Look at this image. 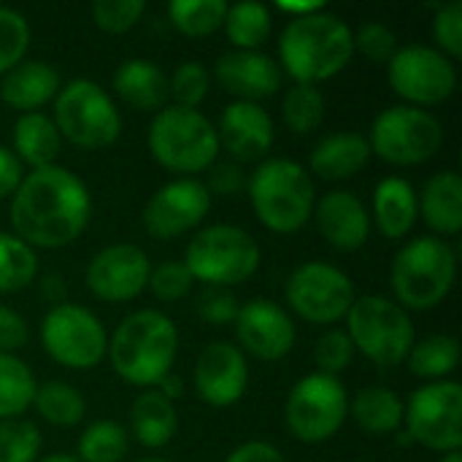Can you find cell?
<instances>
[{
  "label": "cell",
  "instance_id": "6da1fadb",
  "mask_svg": "<svg viewBox=\"0 0 462 462\" xmlns=\"http://www.w3.org/2000/svg\"><path fill=\"white\" fill-rule=\"evenodd\" d=\"M92 198L87 184L62 165L30 171L11 198L14 236L30 249L70 246L89 225Z\"/></svg>",
  "mask_w": 462,
  "mask_h": 462
},
{
  "label": "cell",
  "instance_id": "7a4b0ae2",
  "mask_svg": "<svg viewBox=\"0 0 462 462\" xmlns=\"http://www.w3.org/2000/svg\"><path fill=\"white\" fill-rule=\"evenodd\" d=\"M355 57L352 27L328 11H314L287 22L279 38V68L295 84H319L338 76Z\"/></svg>",
  "mask_w": 462,
  "mask_h": 462
},
{
  "label": "cell",
  "instance_id": "3957f363",
  "mask_svg": "<svg viewBox=\"0 0 462 462\" xmlns=\"http://www.w3.org/2000/svg\"><path fill=\"white\" fill-rule=\"evenodd\" d=\"M106 355L127 384L154 390L176 363L179 330L162 311L138 309L119 322Z\"/></svg>",
  "mask_w": 462,
  "mask_h": 462
},
{
  "label": "cell",
  "instance_id": "277c9868",
  "mask_svg": "<svg viewBox=\"0 0 462 462\" xmlns=\"http://www.w3.org/2000/svg\"><path fill=\"white\" fill-rule=\"evenodd\" d=\"M246 189L257 219L273 233H298L309 225L317 206L311 173L300 162L284 157L260 162L249 176Z\"/></svg>",
  "mask_w": 462,
  "mask_h": 462
},
{
  "label": "cell",
  "instance_id": "5b68a950",
  "mask_svg": "<svg viewBox=\"0 0 462 462\" xmlns=\"http://www.w3.org/2000/svg\"><path fill=\"white\" fill-rule=\"evenodd\" d=\"M457 254L449 241L439 236H420L409 241L393 260L390 284L395 303L406 311L436 309L455 287Z\"/></svg>",
  "mask_w": 462,
  "mask_h": 462
},
{
  "label": "cell",
  "instance_id": "8992f818",
  "mask_svg": "<svg viewBox=\"0 0 462 462\" xmlns=\"http://www.w3.org/2000/svg\"><path fill=\"white\" fill-rule=\"evenodd\" d=\"M149 154L165 171L200 173L219 157L217 127L198 108L165 106L149 125Z\"/></svg>",
  "mask_w": 462,
  "mask_h": 462
},
{
  "label": "cell",
  "instance_id": "52a82bcc",
  "mask_svg": "<svg viewBox=\"0 0 462 462\" xmlns=\"http://www.w3.org/2000/svg\"><path fill=\"white\" fill-rule=\"evenodd\" d=\"M344 319L355 352H360L379 368H393L403 363L417 341L409 311L384 295L355 298Z\"/></svg>",
  "mask_w": 462,
  "mask_h": 462
},
{
  "label": "cell",
  "instance_id": "ba28073f",
  "mask_svg": "<svg viewBox=\"0 0 462 462\" xmlns=\"http://www.w3.org/2000/svg\"><path fill=\"white\" fill-rule=\"evenodd\" d=\"M51 122L60 138L79 149H106L122 133V116L114 97L89 79H73L60 87Z\"/></svg>",
  "mask_w": 462,
  "mask_h": 462
},
{
  "label": "cell",
  "instance_id": "9c48e42d",
  "mask_svg": "<svg viewBox=\"0 0 462 462\" xmlns=\"http://www.w3.org/2000/svg\"><path fill=\"white\" fill-rule=\"evenodd\" d=\"M184 265L195 282L206 287H236L260 268V246L252 233L238 225H211L195 233L187 246Z\"/></svg>",
  "mask_w": 462,
  "mask_h": 462
},
{
  "label": "cell",
  "instance_id": "30bf717a",
  "mask_svg": "<svg viewBox=\"0 0 462 462\" xmlns=\"http://www.w3.org/2000/svg\"><path fill=\"white\" fill-rule=\"evenodd\" d=\"M444 143V127L428 108L390 106L384 108L368 133L371 154L390 165H422L439 154Z\"/></svg>",
  "mask_w": 462,
  "mask_h": 462
},
{
  "label": "cell",
  "instance_id": "8fae6325",
  "mask_svg": "<svg viewBox=\"0 0 462 462\" xmlns=\"http://www.w3.org/2000/svg\"><path fill=\"white\" fill-rule=\"evenodd\" d=\"M349 414L346 387L336 376L309 374L287 395L284 422L303 444H322L333 439Z\"/></svg>",
  "mask_w": 462,
  "mask_h": 462
},
{
  "label": "cell",
  "instance_id": "7c38bea8",
  "mask_svg": "<svg viewBox=\"0 0 462 462\" xmlns=\"http://www.w3.org/2000/svg\"><path fill=\"white\" fill-rule=\"evenodd\" d=\"M41 344L54 363L76 371H89L106 357L108 333L89 309L65 300L60 306H51L43 317Z\"/></svg>",
  "mask_w": 462,
  "mask_h": 462
},
{
  "label": "cell",
  "instance_id": "4fadbf2b",
  "mask_svg": "<svg viewBox=\"0 0 462 462\" xmlns=\"http://www.w3.org/2000/svg\"><path fill=\"white\" fill-rule=\"evenodd\" d=\"M387 81L406 106H439L457 89V68L436 46H401L387 62Z\"/></svg>",
  "mask_w": 462,
  "mask_h": 462
},
{
  "label": "cell",
  "instance_id": "5bb4252c",
  "mask_svg": "<svg viewBox=\"0 0 462 462\" xmlns=\"http://www.w3.org/2000/svg\"><path fill=\"white\" fill-rule=\"evenodd\" d=\"M411 441L433 452H460L462 447V387L457 382H430L420 387L403 411Z\"/></svg>",
  "mask_w": 462,
  "mask_h": 462
},
{
  "label": "cell",
  "instance_id": "9a60e30c",
  "mask_svg": "<svg viewBox=\"0 0 462 462\" xmlns=\"http://www.w3.org/2000/svg\"><path fill=\"white\" fill-rule=\"evenodd\" d=\"M290 309L314 325H333L346 317L355 303V284L352 279L322 260H311L298 265L284 287Z\"/></svg>",
  "mask_w": 462,
  "mask_h": 462
},
{
  "label": "cell",
  "instance_id": "2e32d148",
  "mask_svg": "<svg viewBox=\"0 0 462 462\" xmlns=\"http://www.w3.org/2000/svg\"><path fill=\"white\" fill-rule=\"evenodd\" d=\"M211 208V192L203 181L181 176L160 187L143 206V227L152 238L171 241L203 225Z\"/></svg>",
  "mask_w": 462,
  "mask_h": 462
},
{
  "label": "cell",
  "instance_id": "e0dca14e",
  "mask_svg": "<svg viewBox=\"0 0 462 462\" xmlns=\"http://www.w3.org/2000/svg\"><path fill=\"white\" fill-rule=\"evenodd\" d=\"M152 263L135 244H111L100 249L84 273L87 290L106 303L135 300L149 284Z\"/></svg>",
  "mask_w": 462,
  "mask_h": 462
},
{
  "label": "cell",
  "instance_id": "ac0fdd59",
  "mask_svg": "<svg viewBox=\"0 0 462 462\" xmlns=\"http://www.w3.org/2000/svg\"><path fill=\"white\" fill-rule=\"evenodd\" d=\"M238 349L265 363H276L287 357L295 346V322L290 311L273 300L254 298L238 309L233 322Z\"/></svg>",
  "mask_w": 462,
  "mask_h": 462
},
{
  "label": "cell",
  "instance_id": "d6986e66",
  "mask_svg": "<svg viewBox=\"0 0 462 462\" xmlns=\"http://www.w3.org/2000/svg\"><path fill=\"white\" fill-rule=\"evenodd\" d=\"M192 382H195L198 398L206 406L211 409L236 406L244 398L246 384H249L246 355L227 341H214L203 346V352L198 355Z\"/></svg>",
  "mask_w": 462,
  "mask_h": 462
},
{
  "label": "cell",
  "instance_id": "ffe728a7",
  "mask_svg": "<svg viewBox=\"0 0 462 462\" xmlns=\"http://www.w3.org/2000/svg\"><path fill=\"white\" fill-rule=\"evenodd\" d=\"M217 138H219V149L225 146L236 162H252V160H263L271 152L276 130L271 114L260 103L236 100L222 111L217 125Z\"/></svg>",
  "mask_w": 462,
  "mask_h": 462
},
{
  "label": "cell",
  "instance_id": "44dd1931",
  "mask_svg": "<svg viewBox=\"0 0 462 462\" xmlns=\"http://www.w3.org/2000/svg\"><path fill=\"white\" fill-rule=\"evenodd\" d=\"M214 76L225 92L246 103H260L279 92L284 73L279 62L263 51H227L217 60Z\"/></svg>",
  "mask_w": 462,
  "mask_h": 462
},
{
  "label": "cell",
  "instance_id": "7402d4cb",
  "mask_svg": "<svg viewBox=\"0 0 462 462\" xmlns=\"http://www.w3.org/2000/svg\"><path fill=\"white\" fill-rule=\"evenodd\" d=\"M319 236L338 252H357L371 236V217L355 192L333 189L317 206L314 214Z\"/></svg>",
  "mask_w": 462,
  "mask_h": 462
},
{
  "label": "cell",
  "instance_id": "603a6c76",
  "mask_svg": "<svg viewBox=\"0 0 462 462\" xmlns=\"http://www.w3.org/2000/svg\"><path fill=\"white\" fill-rule=\"evenodd\" d=\"M62 81L60 73L41 60H22L16 68H11L3 76L0 84V100L19 114H32L51 103L60 92Z\"/></svg>",
  "mask_w": 462,
  "mask_h": 462
},
{
  "label": "cell",
  "instance_id": "cb8c5ba5",
  "mask_svg": "<svg viewBox=\"0 0 462 462\" xmlns=\"http://www.w3.org/2000/svg\"><path fill=\"white\" fill-rule=\"evenodd\" d=\"M116 97L135 111H162L168 103V76L152 60L133 57L114 70Z\"/></svg>",
  "mask_w": 462,
  "mask_h": 462
},
{
  "label": "cell",
  "instance_id": "d4e9b609",
  "mask_svg": "<svg viewBox=\"0 0 462 462\" xmlns=\"http://www.w3.org/2000/svg\"><path fill=\"white\" fill-rule=\"evenodd\" d=\"M374 217H376V227L384 238L398 241V238L409 236L420 217L417 189L411 187V181H406L401 176L382 179L374 189Z\"/></svg>",
  "mask_w": 462,
  "mask_h": 462
},
{
  "label": "cell",
  "instance_id": "484cf974",
  "mask_svg": "<svg viewBox=\"0 0 462 462\" xmlns=\"http://www.w3.org/2000/svg\"><path fill=\"white\" fill-rule=\"evenodd\" d=\"M371 160V146L365 135L333 133L322 138L311 152V171L325 181H346L357 176Z\"/></svg>",
  "mask_w": 462,
  "mask_h": 462
},
{
  "label": "cell",
  "instance_id": "4316f807",
  "mask_svg": "<svg viewBox=\"0 0 462 462\" xmlns=\"http://www.w3.org/2000/svg\"><path fill=\"white\" fill-rule=\"evenodd\" d=\"M420 214L439 236H457L462 230V179L455 171H441L422 187L417 198Z\"/></svg>",
  "mask_w": 462,
  "mask_h": 462
},
{
  "label": "cell",
  "instance_id": "83f0119b",
  "mask_svg": "<svg viewBox=\"0 0 462 462\" xmlns=\"http://www.w3.org/2000/svg\"><path fill=\"white\" fill-rule=\"evenodd\" d=\"M179 430V411L157 390H143L130 406V433L146 449H160L173 441Z\"/></svg>",
  "mask_w": 462,
  "mask_h": 462
},
{
  "label": "cell",
  "instance_id": "f1b7e54d",
  "mask_svg": "<svg viewBox=\"0 0 462 462\" xmlns=\"http://www.w3.org/2000/svg\"><path fill=\"white\" fill-rule=\"evenodd\" d=\"M62 138L51 122V116L32 111V114H19L14 125V154L22 165H30V171L54 165L60 154Z\"/></svg>",
  "mask_w": 462,
  "mask_h": 462
},
{
  "label": "cell",
  "instance_id": "f546056e",
  "mask_svg": "<svg viewBox=\"0 0 462 462\" xmlns=\"http://www.w3.org/2000/svg\"><path fill=\"white\" fill-rule=\"evenodd\" d=\"M406 403L390 387H363L355 401H349V414L368 436H390L403 425Z\"/></svg>",
  "mask_w": 462,
  "mask_h": 462
},
{
  "label": "cell",
  "instance_id": "4dcf8cb0",
  "mask_svg": "<svg viewBox=\"0 0 462 462\" xmlns=\"http://www.w3.org/2000/svg\"><path fill=\"white\" fill-rule=\"evenodd\" d=\"M222 27L238 51H257L265 43V38L271 35L273 16H271L268 5L244 0V3L227 5Z\"/></svg>",
  "mask_w": 462,
  "mask_h": 462
},
{
  "label": "cell",
  "instance_id": "1f68e13d",
  "mask_svg": "<svg viewBox=\"0 0 462 462\" xmlns=\"http://www.w3.org/2000/svg\"><path fill=\"white\" fill-rule=\"evenodd\" d=\"M406 363L414 376L444 382L460 363V341L455 336H428L414 341Z\"/></svg>",
  "mask_w": 462,
  "mask_h": 462
},
{
  "label": "cell",
  "instance_id": "d6a6232c",
  "mask_svg": "<svg viewBox=\"0 0 462 462\" xmlns=\"http://www.w3.org/2000/svg\"><path fill=\"white\" fill-rule=\"evenodd\" d=\"M32 406H35L38 417L54 428H73L87 414L84 395L65 382H46V384L35 387Z\"/></svg>",
  "mask_w": 462,
  "mask_h": 462
},
{
  "label": "cell",
  "instance_id": "836d02e7",
  "mask_svg": "<svg viewBox=\"0 0 462 462\" xmlns=\"http://www.w3.org/2000/svg\"><path fill=\"white\" fill-rule=\"evenodd\" d=\"M32 371L14 355L0 352V420H19L35 398Z\"/></svg>",
  "mask_w": 462,
  "mask_h": 462
},
{
  "label": "cell",
  "instance_id": "e575fe53",
  "mask_svg": "<svg viewBox=\"0 0 462 462\" xmlns=\"http://www.w3.org/2000/svg\"><path fill=\"white\" fill-rule=\"evenodd\" d=\"M38 276V257L22 238L0 230V295L30 287Z\"/></svg>",
  "mask_w": 462,
  "mask_h": 462
},
{
  "label": "cell",
  "instance_id": "d590c367",
  "mask_svg": "<svg viewBox=\"0 0 462 462\" xmlns=\"http://www.w3.org/2000/svg\"><path fill=\"white\" fill-rule=\"evenodd\" d=\"M127 449V430L114 420H97L79 439V462H122Z\"/></svg>",
  "mask_w": 462,
  "mask_h": 462
},
{
  "label": "cell",
  "instance_id": "8d00e7d4",
  "mask_svg": "<svg viewBox=\"0 0 462 462\" xmlns=\"http://www.w3.org/2000/svg\"><path fill=\"white\" fill-rule=\"evenodd\" d=\"M282 119L284 125L298 133H314L325 119V95L314 84H292L282 100Z\"/></svg>",
  "mask_w": 462,
  "mask_h": 462
},
{
  "label": "cell",
  "instance_id": "74e56055",
  "mask_svg": "<svg viewBox=\"0 0 462 462\" xmlns=\"http://www.w3.org/2000/svg\"><path fill=\"white\" fill-rule=\"evenodd\" d=\"M225 14H227L225 0H173L168 5V16L173 27L189 38H203L219 30Z\"/></svg>",
  "mask_w": 462,
  "mask_h": 462
},
{
  "label": "cell",
  "instance_id": "f35d334b",
  "mask_svg": "<svg viewBox=\"0 0 462 462\" xmlns=\"http://www.w3.org/2000/svg\"><path fill=\"white\" fill-rule=\"evenodd\" d=\"M41 430L27 420H0V462H35Z\"/></svg>",
  "mask_w": 462,
  "mask_h": 462
},
{
  "label": "cell",
  "instance_id": "ab89813d",
  "mask_svg": "<svg viewBox=\"0 0 462 462\" xmlns=\"http://www.w3.org/2000/svg\"><path fill=\"white\" fill-rule=\"evenodd\" d=\"M211 87V76L200 62H181L168 79V97L179 108H198Z\"/></svg>",
  "mask_w": 462,
  "mask_h": 462
},
{
  "label": "cell",
  "instance_id": "60d3db41",
  "mask_svg": "<svg viewBox=\"0 0 462 462\" xmlns=\"http://www.w3.org/2000/svg\"><path fill=\"white\" fill-rule=\"evenodd\" d=\"M30 46V24L27 19L14 11L0 5V76H5L11 68H16Z\"/></svg>",
  "mask_w": 462,
  "mask_h": 462
},
{
  "label": "cell",
  "instance_id": "b9f144b4",
  "mask_svg": "<svg viewBox=\"0 0 462 462\" xmlns=\"http://www.w3.org/2000/svg\"><path fill=\"white\" fill-rule=\"evenodd\" d=\"M192 284L195 279L189 268L184 265V260H173V263H162L152 268L146 290H152V295L162 303H176L192 292Z\"/></svg>",
  "mask_w": 462,
  "mask_h": 462
},
{
  "label": "cell",
  "instance_id": "7bdbcfd3",
  "mask_svg": "<svg viewBox=\"0 0 462 462\" xmlns=\"http://www.w3.org/2000/svg\"><path fill=\"white\" fill-rule=\"evenodd\" d=\"M146 11L143 0H97L92 5V19L103 32H127L133 30Z\"/></svg>",
  "mask_w": 462,
  "mask_h": 462
},
{
  "label": "cell",
  "instance_id": "ee69618b",
  "mask_svg": "<svg viewBox=\"0 0 462 462\" xmlns=\"http://www.w3.org/2000/svg\"><path fill=\"white\" fill-rule=\"evenodd\" d=\"M355 360V346L346 336V330H328L317 346H314V363H317V374H325V376H336L344 374Z\"/></svg>",
  "mask_w": 462,
  "mask_h": 462
},
{
  "label": "cell",
  "instance_id": "f6af8a7d",
  "mask_svg": "<svg viewBox=\"0 0 462 462\" xmlns=\"http://www.w3.org/2000/svg\"><path fill=\"white\" fill-rule=\"evenodd\" d=\"M355 49L365 54L371 62L387 65L401 46H398V35L393 27H387L384 22H365L355 35Z\"/></svg>",
  "mask_w": 462,
  "mask_h": 462
},
{
  "label": "cell",
  "instance_id": "bcb514c9",
  "mask_svg": "<svg viewBox=\"0 0 462 462\" xmlns=\"http://www.w3.org/2000/svg\"><path fill=\"white\" fill-rule=\"evenodd\" d=\"M433 38L439 43V51L447 54L452 62L462 57V3L452 0L441 5L433 16Z\"/></svg>",
  "mask_w": 462,
  "mask_h": 462
},
{
  "label": "cell",
  "instance_id": "7dc6e473",
  "mask_svg": "<svg viewBox=\"0 0 462 462\" xmlns=\"http://www.w3.org/2000/svg\"><path fill=\"white\" fill-rule=\"evenodd\" d=\"M238 309L241 306H238L236 295L222 290V287H206L198 295V314H200V319H206L214 328L233 325L238 317Z\"/></svg>",
  "mask_w": 462,
  "mask_h": 462
},
{
  "label": "cell",
  "instance_id": "c3c4849f",
  "mask_svg": "<svg viewBox=\"0 0 462 462\" xmlns=\"http://www.w3.org/2000/svg\"><path fill=\"white\" fill-rule=\"evenodd\" d=\"M249 179L241 168V162H214L211 165V176H208V184L206 189L208 192H217L222 198H236L246 189Z\"/></svg>",
  "mask_w": 462,
  "mask_h": 462
},
{
  "label": "cell",
  "instance_id": "681fc988",
  "mask_svg": "<svg viewBox=\"0 0 462 462\" xmlns=\"http://www.w3.org/2000/svg\"><path fill=\"white\" fill-rule=\"evenodd\" d=\"M30 341V328L22 314L8 306H0V352L14 355Z\"/></svg>",
  "mask_w": 462,
  "mask_h": 462
},
{
  "label": "cell",
  "instance_id": "f907efd6",
  "mask_svg": "<svg viewBox=\"0 0 462 462\" xmlns=\"http://www.w3.org/2000/svg\"><path fill=\"white\" fill-rule=\"evenodd\" d=\"M24 179V168L16 160V154L5 146H0V200L14 198V192L19 189Z\"/></svg>",
  "mask_w": 462,
  "mask_h": 462
},
{
  "label": "cell",
  "instance_id": "816d5d0a",
  "mask_svg": "<svg viewBox=\"0 0 462 462\" xmlns=\"http://www.w3.org/2000/svg\"><path fill=\"white\" fill-rule=\"evenodd\" d=\"M225 462H287L284 455L268 441H246L236 447Z\"/></svg>",
  "mask_w": 462,
  "mask_h": 462
},
{
  "label": "cell",
  "instance_id": "f5cc1de1",
  "mask_svg": "<svg viewBox=\"0 0 462 462\" xmlns=\"http://www.w3.org/2000/svg\"><path fill=\"white\" fill-rule=\"evenodd\" d=\"M41 295H43L49 303H54V306L65 303V284H62V279H60L57 273L46 276V279L41 282Z\"/></svg>",
  "mask_w": 462,
  "mask_h": 462
},
{
  "label": "cell",
  "instance_id": "db71d44e",
  "mask_svg": "<svg viewBox=\"0 0 462 462\" xmlns=\"http://www.w3.org/2000/svg\"><path fill=\"white\" fill-rule=\"evenodd\" d=\"M157 393L160 395H165L171 403H176L181 395H184V382L179 379V376H173V374H168L160 384H157Z\"/></svg>",
  "mask_w": 462,
  "mask_h": 462
},
{
  "label": "cell",
  "instance_id": "11a10c76",
  "mask_svg": "<svg viewBox=\"0 0 462 462\" xmlns=\"http://www.w3.org/2000/svg\"><path fill=\"white\" fill-rule=\"evenodd\" d=\"M41 462H79V457H73V455H51V457Z\"/></svg>",
  "mask_w": 462,
  "mask_h": 462
},
{
  "label": "cell",
  "instance_id": "9f6ffc18",
  "mask_svg": "<svg viewBox=\"0 0 462 462\" xmlns=\"http://www.w3.org/2000/svg\"><path fill=\"white\" fill-rule=\"evenodd\" d=\"M441 462H462V455L460 452H447V455L441 457Z\"/></svg>",
  "mask_w": 462,
  "mask_h": 462
},
{
  "label": "cell",
  "instance_id": "6f0895ef",
  "mask_svg": "<svg viewBox=\"0 0 462 462\" xmlns=\"http://www.w3.org/2000/svg\"><path fill=\"white\" fill-rule=\"evenodd\" d=\"M138 462H168V460H157V457H146V460H138Z\"/></svg>",
  "mask_w": 462,
  "mask_h": 462
}]
</instances>
